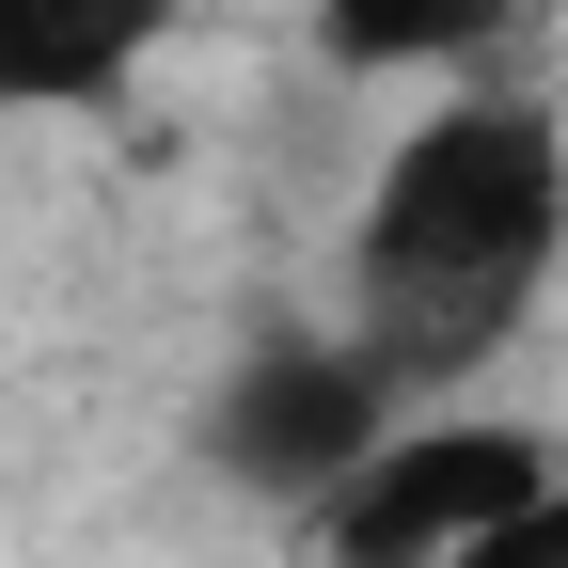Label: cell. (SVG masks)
<instances>
[{"label": "cell", "mask_w": 568, "mask_h": 568, "mask_svg": "<svg viewBox=\"0 0 568 568\" xmlns=\"http://www.w3.org/2000/svg\"><path fill=\"white\" fill-rule=\"evenodd\" d=\"M568 268V111L537 80H426L347 205V332L395 395H474Z\"/></svg>", "instance_id": "6da1fadb"}, {"label": "cell", "mask_w": 568, "mask_h": 568, "mask_svg": "<svg viewBox=\"0 0 568 568\" xmlns=\"http://www.w3.org/2000/svg\"><path fill=\"white\" fill-rule=\"evenodd\" d=\"M410 395H395V364L347 316H268V332H237V364L205 379V410H190V443H205V474L222 489H253V506H284V521H316L347 474H364V443L395 426Z\"/></svg>", "instance_id": "7a4b0ae2"}, {"label": "cell", "mask_w": 568, "mask_h": 568, "mask_svg": "<svg viewBox=\"0 0 568 568\" xmlns=\"http://www.w3.org/2000/svg\"><path fill=\"white\" fill-rule=\"evenodd\" d=\"M568 458L537 443V426H506V410H458V395H410L379 443H364V474L316 506V552L332 568H443V552H474L489 521L521 506V489H552Z\"/></svg>", "instance_id": "3957f363"}, {"label": "cell", "mask_w": 568, "mask_h": 568, "mask_svg": "<svg viewBox=\"0 0 568 568\" xmlns=\"http://www.w3.org/2000/svg\"><path fill=\"white\" fill-rule=\"evenodd\" d=\"M174 0H0V111H126Z\"/></svg>", "instance_id": "277c9868"}, {"label": "cell", "mask_w": 568, "mask_h": 568, "mask_svg": "<svg viewBox=\"0 0 568 568\" xmlns=\"http://www.w3.org/2000/svg\"><path fill=\"white\" fill-rule=\"evenodd\" d=\"M537 0H316V48L347 80H474V63H506V32Z\"/></svg>", "instance_id": "5b68a950"}, {"label": "cell", "mask_w": 568, "mask_h": 568, "mask_svg": "<svg viewBox=\"0 0 568 568\" xmlns=\"http://www.w3.org/2000/svg\"><path fill=\"white\" fill-rule=\"evenodd\" d=\"M443 568H568V474H552V489H521V506L489 521L474 552H443Z\"/></svg>", "instance_id": "8992f818"}]
</instances>
